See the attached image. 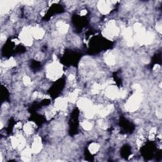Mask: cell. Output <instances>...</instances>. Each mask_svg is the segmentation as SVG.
Returning a JSON list of instances; mask_svg holds the SVG:
<instances>
[{
    "mask_svg": "<svg viewBox=\"0 0 162 162\" xmlns=\"http://www.w3.org/2000/svg\"><path fill=\"white\" fill-rule=\"evenodd\" d=\"M136 91L127 101L125 108L126 110L129 112H135L137 110L141 104L142 100V94L141 91V88L139 87L136 88Z\"/></svg>",
    "mask_w": 162,
    "mask_h": 162,
    "instance_id": "cell-1",
    "label": "cell"
},
{
    "mask_svg": "<svg viewBox=\"0 0 162 162\" xmlns=\"http://www.w3.org/2000/svg\"><path fill=\"white\" fill-rule=\"evenodd\" d=\"M62 74V67L57 62L54 61L46 69V75L51 80H57Z\"/></svg>",
    "mask_w": 162,
    "mask_h": 162,
    "instance_id": "cell-2",
    "label": "cell"
},
{
    "mask_svg": "<svg viewBox=\"0 0 162 162\" xmlns=\"http://www.w3.org/2000/svg\"><path fill=\"white\" fill-rule=\"evenodd\" d=\"M120 30L118 26L116 25L115 21H110L106 27V29L104 31V35L108 38H113L117 36L119 34Z\"/></svg>",
    "mask_w": 162,
    "mask_h": 162,
    "instance_id": "cell-3",
    "label": "cell"
},
{
    "mask_svg": "<svg viewBox=\"0 0 162 162\" xmlns=\"http://www.w3.org/2000/svg\"><path fill=\"white\" fill-rule=\"evenodd\" d=\"M20 41L22 42L25 45L30 46L33 44V37L31 29L25 28L20 34Z\"/></svg>",
    "mask_w": 162,
    "mask_h": 162,
    "instance_id": "cell-4",
    "label": "cell"
},
{
    "mask_svg": "<svg viewBox=\"0 0 162 162\" xmlns=\"http://www.w3.org/2000/svg\"><path fill=\"white\" fill-rule=\"evenodd\" d=\"M119 90L115 86H109L106 88L105 94L107 98L114 99L119 97Z\"/></svg>",
    "mask_w": 162,
    "mask_h": 162,
    "instance_id": "cell-5",
    "label": "cell"
},
{
    "mask_svg": "<svg viewBox=\"0 0 162 162\" xmlns=\"http://www.w3.org/2000/svg\"><path fill=\"white\" fill-rule=\"evenodd\" d=\"M112 2H99L98 8L103 14H108L112 10Z\"/></svg>",
    "mask_w": 162,
    "mask_h": 162,
    "instance_id": "cell-6",
    "label": "cell"
},
{
    "mask_svg": "<svg viewBox=\"0 0 162 162\" xmlns=\"http://www.w3.org/2000/svg\"><path fill=\"white\" fill-rule=\"evenodd\" d=\"M68 99L64 98H58L55 100V108L57 110L64 111L68 106Z\"/></svg>",
    "mask_w": 162,
    "mask_h": 162,
    "instance_id": "cell-7",
    "label": "cell"
},
{
    "mask_svg": "<svg viewBox=\"0 0 162 162\" xmlns=\"http://www.w3.org/2000/svg\"><path fill=\"white\" fill-rule=\"evenodd\" d=\"M43 148V144L41 138L39 136H37L34 138L31 146V150L33 153H39Z\"/></svg>",
    "mask_w": 162,
    "mask_h": 162,
    "instance_id": "cell-8",
    "label": "cell"
},
{
    "mask_svg": "<svg viewBox=\"0 0 162 162\" xmlns=\"http://www.w3.org/2000/svg\"><path fill=\"white\" fill-rule=\"evenodd\" d=\"M31 33L33 38L36 39H38V40L41 39L44 36L45 32L44 29L40 28V27H38V26L34 27V28H31Z\"/></svg>",
    "mask_w": 162,
    "mask_h": 162,
    "instance_id": "cell-9",
    "label": "cell"
},
{
    "mask_svg": "<svg viewBox=\"0 0 162 162\" xmlns=\"http://www.w3.org/2000/svg\"><path fill=\"white\" fill-rule=\"evenodd\" d=\"M36 129V124L33 122H27L23 125V130L26 135L29 136L32 135Z\"/></svg>",
    "mask_w": 162,
    "mask_h": 162,
    "instance_id": "cell-10",
    "label": "cell"
},
{
    "mask_svg": "<svg viewBox=\"0 0 162 162\" xmlns=\"http://www.w3.org/2000/svg\"><path fill=\"white\" fill-rule=\"evenodd\" d=\"M77 105L78 106L83 110H86L88 107L92 105V103L91 101L86 98H81L79 99L77 102Z\"/></svg>",
    "mask_w": 162,
    "mask_h": 162,
    "instance_id": "cell-11",
    "label": "cell"
},
{
    "mask_svg": "<svg viewBox=\"0 0 162 162\" xmlns=\"http://www.w3.org/2000/svg\"><path fill=\"white\" fill-rule=\"evenodd\" d=\"M32 150L31 148L27 147L23 149L21 153V158L25 161H30L31 159V154H32Z\"/></svg>",
    "mask_w": 162,
    "mask_h": 162,
    "instance_id": "cell-12",
    "label": "cell"
},
{
    "mask_svg": "<svg viewBox=\"0 0 162 162\" xmlns=\"http://www.w3.org/2000/svg\"><path fill=\"white\" fill-rule=\"evenodd\" d=\"M57 28L58 29V32L60 34H65L67 33L69 26L67 23L63 22H58L57 23Z\"/></svg>",
    "mask_w": 162,
    "mask_h": 162,
    "instance_id": "cell-13",
    "label": "cell"
},
{
    "mask_svg": "<svg viewBox=\"0 0 162 162\" xmlns=\"http://www.w3.org/2000/svg\"><path fill=\"white\" fill-rule=\"evenodd\" d=\"M105 62L107 65L110 66L115 65L116 62V60H115V57L114 55V54L112 53H107L106 56L105 57Z\"/></svg>",
    "mask_w": 162,
    "mask_h": 162,
    "instance_id": "cell-14",
    "label": "cell"
},
{
    "mask_svg": "<svg viewBox=\"0 0 162 162\" xmlns=\"http://www.w3.org/2000/svg\"><path fill=\"white\" fill-rule=\"evenodd\" d=\"M2 67H4L5 68H10L12 67H15L16 65V62L13 58H10L8 60H6L3 62L2 63Z\"/></svg>",
    "mask_w": 162,
    "mask_h": 162,
    "instance_id": "cell-15",
    "label": "cell"
},
{
    "mask_svg": "<svg viewBox=\"0 0 162 162\" xmlns=\"http://www.w3.org/2000/svg\"><path fill=\"white\" fill-rule=\"evenodd\" d=\"M99 149V145L96 143H91L89 146V151L91 154L96 153Z\"/></svg>",
    "mask_w": 162,
    "mask_h": 162,
    "instance_id": "cell-16",
    "label": "cell"
},
{
    "mask_svg": "<svg viewBox=\"0 0 162 162\" xmlns=\"http://www.w3.org/2000/svg\"><path fill=\"white\" fill-rule=\"evenodd\" d=\"M77 96H78V91H73L72 93H71L69 94L68 98H67V99H68V101L69 102L75 103V102L77 101Z\"/></svg>",
    "mask_w": 162,
    "mask_h": 162,
    "instance_id": "cell-17",
    "label": "cell"
},
{
    "mask_svg": "<svg viewBox=\"0 0 162 162\" xmlns=\"http://www.w3.org/2000/svg\"><path fill=\"white\" fill-rule=\"evenodd\" d=\"M83 128L86 130H90L93 128V124L89 120H85L81 124Z\"/></svg>",
    "mask_w": 162,
    "mask_h": 162,
    "instance_id": "cell-18",
    "label": "cell"
},
{
    "mask_svg": "<svg viewBox=\"0 0 162 162\" xmlns=\"http://www.w3.org/2000/svg\"><path fill=\"white\" fill-rule=\"evenodd\" d=\"M23 84L27 86V87H29V86H31L32 85V80H31V78L29 76H24L23 77Z\"/></svg>",
    "mask_w": 162,
    "mask_h": 162,
    "instance_id": "cell-19",
    "label": "cell"
},
{
    "mask_svg": "<svg viewBox=\"0 0 162 162\" xmlns=\"http://www.w3.org/2000/svg\"><path fill=\"white\" fill-rule=\"evenodd\" d=\"M156 29H157V31L158 32H159V33L161 32V23H157V25H156Z\"/></svg>",
    "mask_w": 162,
    "mask_h": 162,
    "instance_id": "cell-20",
    "label": "cell"
},
{
    "mask_svg": "<svg viewBox=\"0 0 162 162\" xmlns=\"http://www.w3.org/2000/svg\"><path fill=\"white\" fill-rule=\"evenodd\" d=\"M87 10H83L82 11L80 12V15L81 16H85V15H86V14H87Z\"/></svg>",
    "mask_w": 162,
    "mask_h": 162,
    "instance_id": "cell-21",
    "label": "cell"
}]
</instances>
